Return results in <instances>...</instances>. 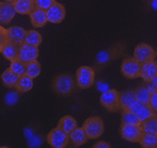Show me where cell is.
Returning <instances> with one entry per match:
<instances>
[{
	"label": "cell",
	"instance_id": "1",
	"mask_svg": "<svg viewBox=\"0 0 157 148\" xmlns=\"http://www.w3.org/2000/svg\"><path fill=\"white\" fill-rule=\"evenodd\" d=\"M75 83L73 76L70 74H60L57 75L52 83V88L56 94L60 96H67L75 89Z\"/></svg>",
	"mask_w": 157,
	"mask_h": 148
},
{
	"label": "cell",
	"instance_id": "2",
	"mask_svg": "<svg viewBox=\"0 0 157 148\" xmlns=\"http://www.w3.org/2000/svg\"><path fill=\"white\" fill-rule=\"evenodd\" d=\"M120 94L116 89H108L103 91L99 97V103L103 107H105L109 112L120 111Z\"/></svg>",
	"mask_w": 157,
	"mask_h": 148
},
{
	"label": "cell",
	"instance_id": "3",
	"mask_svg": "<svg viewBox=\"0 0 157 148\" xmlns=\"http://www.w3.org/2000/svg\"><path fill=\"white\" fill-rule=\"evenodd\" d=\"M82 128L90 140H95L104 133V121L98 116L89 117L85 120Z\"/></svg>",
	"mask_w": 157,
	"mask_h": 148
},
{
	"label": "cell",
	"instance_id": "4",
	"mask_svg": "<svg viewBox=\"0 0 157 148\" xmlns=\"http://www.w3.org/2000/svg\"><path fill=\"white\" fill-rule=\"evenodd\" d=\"M95 81L94 70L88 66H81L76 71V85L80 89H88L93 86Z\"/></svg>",
	"mask_w": 157,
	"mask_h": 148
},
{
	"label": "cell",
	"instance_id": "5",
	"mask_svg": "<svg viewBox=\"0 0 157 148\" xmlns=\"http://www.w3.org/2000/svg\"><path fill=\"white\" fill-rule=\"evenodd\" d=\"M120 106L121 111L126 110V111H130L137 114L143 106V104L136 99L134 90H126L120 94Z\"/></svg>",
	"mask_w": 157,
	"mask_h": 148
},
{
	"label": "cell",
	"instance_id": "6",
	"mask_svg": "<svg viewBox=\"0 0 157 148\" xmlns=\"http://www.w3.org/2000/svg\"><path fill=\"white\" fill-rule=\"evenodd\" d=\"M143 134L141 125H130V123H121L120 135L123 140L130 143H139Z\"/></svg>",
	"mask_w": 157,
	"mask_h": 148
},
{
	"label": "cell",
	"instance_id": "7",
	"mask_svg": "<svg viewBox=\"0 0 157 148\" xmlns=\"http://www.w3.org/2000/svg\"><path fill=\"white\" fill-rule=\"evenodd\" d=\"M141 63L135 57H126L121 63V73L126 78H137L140 76Z\"/></svg>",
	"mask_w": 157,
	"mask_h": 148
},
{
	"label": "cell",
	"instance_id": "8",
	"mask_svg": "<svg viewBox=\"0 0 157 148\" xmlns=\"http://www.w3.org/2000/svg\"><path fill=\"white\" fill-rule=\"evenodd\" d=\"M46 141L52 148H64L67 146L70 141V134L64 132L60 128H55L50 130L46 136Z\"/></svg>",
	"mask_w": 157,
	"mask_h": 148
},
{
	"label": "cell",
	"instance_id": "9",
	"mask_svg": "<svg viewBox=\"0 0 157 148\" xmlns=\"http://www.w3.org/2000/svg\"><path fill=\"white\" fill-rule=\"evenodd\" d=\"M123 52V45L122 44H116L111 46L108 50H104L99 52L96 55V63L98 66H105L112 61L113 59H117L121 56Z\"/></svg>",
	"mask_w": 157,
	"mask_h": 148
},
{
	"label": "cell",
	"instance_id": "10",
	"mask_svg": "<svg viewBox=\"0 0 157 148\" xmlns=\"http://www.w3.org/2000/svg\"><path fill=\"white\" fill-rule=\"evenodd\" d=\"M156 56L155 50L152 46L147 43H140L135 47L134 50V57L140 63H144L147 61L153 60Z\"/></svg>",
	"mask_w": 157,
	"mask_h": 148
},
{
	"label": "cell",
	"instance_id": "11",
	"mask_svg": "<svg viewBox=\"0 0 157 148\" xmlns=\"http://www.w3.org/2000/svg\"><path fill=\"white\" fill-rule=\"evenodd\" d=\"M39 47L37 46H33L30 44L21 43L19 45V53H18V59L25 63H29L31 61H34L39 57Z\"/></svg>",
	"mask_w": 157,
	"mask_h": 148
},
{
	"label": "cell",
	"instance_id": "12",
	"mask_svg": "<svg viewBox=\"0 0 157 148\" xmlns=\"http://www.w3.org/2000/svg\"><path fill=\"white\" fill-rule=\"evenodd\" d=\"M47 18L48 22L52 24H60L65 18L66 11L63 4L59 3V2H55L47 11Z\"/></svg>",
	"mask_w": 157,
	"mask_h": 148
},
{
	"label": "cell",
	"instance_id": "13",
	"mask_svg": "<svg viewBox=\"0 0 157 148\" xmlns=\"http://www.w3.org/2000/svg\"><path fill=\"white\" fill-rule=\"evenodd\" d=\"M156 74H157V61L153 59V60L141 63L140 76L139 77H141L144 83L152 82Z\"/></svg>",
	"mask_w": 157,
	"mask_h": 148
},
{
	"label": "cell",
	"instance_id": "14",
	"mask_svg": "<svg viewBox=\"0 0 157 148\" xmlns=\"http://www.w3.org/2000/svg\"><path fill=\"white\" fill-rule=\"evenodd\" d=\"M15 13H16V10L13 3L6 1L0 2V23L2 26L10 24L11 21L14 18Z\"/></svg>",
	"mask_w": 157,
	"mask_h": 148
},
{
	"label": "cell",
	"instance_id": "15",
	"mask_svg": "<svg viewBox=\"0 0 157 148\" xmlns=\"http://www.w3.org/2000/svg\"><path fill=\"white\" fill-rule=\"evenodd\" d=\"M0 53L6 59L9 61H13L18 59V53H19V45L14 42H6V43L0 45Z\"/></svg>",
	"mask_w": 157,
	"mask_h": 148
},
{
	"label": "cell",
	"instance_id": "16",
	"mask_svg": "<svg viewBox=\"0 0 157 148\" xmlns=\"http://www.w3.org/2000/svg\"><path fill=\"white\" fill-rule=\"evenodd\" d=\"M30 22H31L32 26L35 28H42L47 24L48 18H47V12L45 10H42L40 8H36L31 12V14L29 15Z\"/></svg>",
	"mask_w": 157,
	"mask_h": 148
},
{
	"label": "cell",
	"instance_id": "17",
	"mask_svg": "<svg viewBox=\"0 0 157 148\" xmlns=\"http://www.w3.org/2000/svg\"><path fill=\"white\" fill-rule=\"evenodd\" d=\"M26 34H27V31L24 28L18 27V26H12V27L8 28L9 41L14 42L18 45L25 42Z\"/></svg>",
	"mask_w": 157,
	"mask_h": 148
},
{
	"label": "cell",
	"instance_id": "18",
	"mask_svg": "<svg viewBox=\"0 0 157 148\" xmlns=\"http://www.w3.org/2000/svg\"><path fill=\"white\" fill-rule=\"evenodd\" d=\"M89 140L87 133H86L85 129L82 127L79 128L77 127L70 133V141L75 147H79L81 145L86 144L87 141Z\"/></svg>",
	"mask_w": 157,
	"mask_h": 148
},
{
	"label": "cell",
	"instance_id": "19",
	"mask_svg": "<svg viewBox=\"0 0 157 148\" xmlns=\"http://www.w3.org/2000/svg\"><path fill=\"white\" fill-rule=\"evenodd\" d=\"M13 4L16 13L23 15H30L35 9V0H16Z\"/></svg>",
	"mask_w": 157,
	"mask_h": 148
},
{
	"label": "cell",
	"instance_id": "20",
	"mask_svg": "<svg viewBox=\"0 0 157 148\" xmlns=\"http://www.w3.org/2000/svg\"><path fill=\"white\" fill-rule=\"evenodd\" d=\"M19 76L17 74H15L10 68H8L6 70H4L1 74V81L3 83V85L8 88H15L18 83Z\"/></svg>",
	"mask_w": 157,
	"mask_h": 148
},
{
	"label": "cell",
	"instance_id": "21",
	"mask_svg": "<svg viewBox=\"0 0 157 148\" xmlns=\"http://www.w3.org/2000/svg\"><path fill=\"white\" fill-rule=\"evenodd\" d=\"M135 91V96H136V99L142 104H147L149 105L150 99H151V91L147 88V84H142V85H139L136 89L134 90Z\"/></svg>",
	"mask_w": 157,
	"mask_h": 148
},
{
	"label": "cell",
	"instance_id": "22",
	"mask_svg": "<svg viewBox=\"0 0 157 148\" xmlns=\"http://www.w3.org/2000/svg\"><path fill=\"white\" fill-rule=\"evenodd\" d=\"M57 127L62 129L63 131L66 132L67 134H70L73 130L77 128V121L74 117L70 116V115H66V116H63L62 118L58 121Z\"/></svg>",
	"mask_w": 157,
	"mask_h": 148
},
{
	"label": "cell",
	"instance_id": "23",
	"mask_svg": "<svg viewBox=\"0 0 157 148\" xmlns=\"http://www.w3.org/2000/svg\"><path fill=\"white\" fill-rule=\"evenodd\" d=\"M143 133L157 134V113H154L147 120L141 122Z\"/></svg>",
	"mask_w": 157,
	"mask_h": 148
},
{
	"label": "cell",
	"instance_id": "24",
	"mask_svg": "<svg viewBox=\"0 0 157 148\" xmlns=\"http://www.w3.org/2000/svg\"><path fill=\"white\" fill-rule=\"evenodd\" d=\"M32 88H33V78L32 77H30L29 75H27V74L19 76L18 83H17L16 87H15L16 91L28 92V91H30Z\"/></svg>",
	"mask_w": 157,
	"mask_h": 148
},
{
	"label": "cell",
	"instance_id": "25",
	"mask_svg": "<svg viewBox=\"0 0 157 148\" xmlns=\"http://www.w3.org/2000/svg\"><path fill=\"white\" fill-rule=\"evenodd\" d=\"M139 144L143 148H157V134L143 133Z\"/></svg>",
	"mask_w": 157,
	"mask_h": 148
},
{
	"label": "cell",
	"instance_id": "26",
	"mask_svg": "<svg viewBox=\"0 0 157 148\" xmlns=\"http://www.w3.org/2000/svg\"><path fill=\"white\" fill-rule=\"evenodd\" d=\"M121 123H130V125H141L138 115L130 111L122 110L121 113Z\"/></svg>",
	"mask_w": 157,
	"mask_h": 148
},
{
	"label": "cell",
	"instance_id": "27",
	"mask_svg": "<svg viewBox=\"0 0 157 148\" xmlns=\"http://www.w3.org/2000/svg\"><path fill=\"white\" fill-rule=\"evenodd\" d=\"M42 36L41 34L36 31V30H28L27 31V34H26V39H25V42L30 45H33V46H37L39 47L40 44L42 43Z\"/></svg>",
	"mask_w": 157,
	"mask_h": 148
},
{
	"label": "cell",
	"instance_id": "28",
	"mask_svg": "<svg viewBox=\"0 0 157 148\" xmlns=\"http://www.w3.org/2000/svg\"><path fill=\"white\" fill-rule=\"evenodd\" d=\"M10 68L15 74H17L18 76H21V75H25L27 73V63L23 62L19 59H16V60L11 61Z\"/></svg>",
	"mask_w": 157,
	"mask_h": 148
},
{
	"label": "cell",
	"instance_id": "29",
	"mask_svg": "<svg viewBox=\"0 0 157 148\" xmlns=\"http://www.w3.org/2000/svg\"><path fill=\"white\" fill-rule=\"evenodd\" d=\"M26 74L29 75L32 78H35L41 74V63L37 61V59L27 63V73Z\"/></svg>",
	"mask_w": 157,
	"mask_h": 148
},
{
	"label": "cell",
	"instance_id": "30",
	"mask_svg": "<svg viewBox=\"0 0 157 148\" xmlns=\"http://www.w3.org/2000/svg\"><path fill=\"white\" fill-rule=\"evenodd\" d=\"M154 114V112L152 111V109L147 104H143V106L141 107V110L137 113V115H138L139 119H140V121L142 122V121L147 120L149 117H151L152 115Z\"/></svg>",
	"mask_w": 157,
	"mask_h": 148
},
{
	"label": "cell",
	"instance_id": "31",
	"mask_svg": "<svg viewBox=\"0 0 157 148\" xmlns=\"http://www.w3.org/2000/svg\"><path fill=\"white\" fill-rule=\"evenodd\" d=\"M4 101H6V104L9 105V106H12V105H15L16 102L18 101V94L17 92H9V94H6L4 97Z\"/></svg>",
	"mask_w": 157,
	"mask_h": 148
},
{
	"label": "cell",
	"instance_id": "32",
	"mask_svg": "<svg viewBox=\"0 0 157 148\" xmlns=\"http://www.w3.org/2000/svg\"><path fill=\"white\" fill-rule=\"evenodd\" d=\"M55 2H56V0H35V6L47 11Z\"/></svg>",
	"mask_w": 157,
	"mask_h": 148
},
{
	"label": "cell",
	"instance_id": "33",
	"mask_svg": "<svg viewBox=\"0 0 157 148\" xmlns=\"http://www.w3.org/2000/svg\"><path fill=\"white\" fill-rule=\"evenodd\" d=\"M9 42V36H8V29L1 26L0 27V45Z\"/></svg>",
	"mask_w": 157,
	"mask_h": 148
},
{
	"label": "cell",
	"instance_id": "34",
	"mask_svg": "<svg viewBox=\"0 0 157 148\" xmlns=\"http://www.w3.org/2000/svg\"><path fill=\"white\" fill-rule=\"evenodd\" d=\"M149 106L152 109V111L154 113H157V90L154 94H152L151 99H150Z\"/></svg>",
	"mask_w": 157,
	"mask_h": 148
},
{
	"label": "cell",
	"instance_id": "35",
	"mask_svg": "<svg viewBox=\"0 0 157 148\" xmlns=\"http://www.w3.org/2000/svg\"><path fill=\"white\" fill-rule=\"evenodd\" d=\"M111 145L107 142H97L96 144L93 145V148H110Z\"/></svg>",
	"mask_w": 157,
	"mask_h": 148
},
{
	"label": "cell",
	"instance_id": "36",
	"mask_svg": "<svg viewBox=\"0 0 157 148\" xmlns=\"http://www.w3.org/2000/svg\"><path fill=\"white\" fill-rule=\"evenodd\" d=\"M147 84V88H149V90L151 91V94H154V92L156 91V87L154 86V84L152 83V82H149V83H145Z\"/></svg>",
	"mask_w": 157,
	"mask_h": 148
},
{
	"label": "cell",
	"instance_id": "37",
	"mask_svg": "<svg viewBox=\"0 0 157 148\" xmlns=\"http://www.w3.org/2000/svg\"><path fill=\"white\" fill-rule=\"evenodd\" d=\"M152 83L154 84V86L156 87V89H157V74L155 75V77L153 78V81H152Z\"/></svg>",
	"mask_w": 157,
	"mask_h": 148
},
{
	"label": "cell",
	"instance_id": "38",
	"mask_svg": "<svg viewBox=\"0 0 157 148\" xmlns=\"http://www.w3.org/2000/svg\"><path fill=\"white\" fill-rule=\"evenodd\" d=\"M3 1H6V2H10V3H14L16 0H3Z\"/></svg>",
	"mask_w": 157,
	"mask_h": 148
},
{
	"label": "cell",
	"instance_id": "39",
	"mask_svg": "<svg viewBox=\"0 0 157 148\" xmlns=\"http://www.w3.org/2000/svg\"><path fill=\"white\" fill-rule=\"evenodd\" d=\"M156 56H157V52H156Z\"/></svg>",
	"mask_w": 157,
	"mask_h": 148
}]
</instances>
